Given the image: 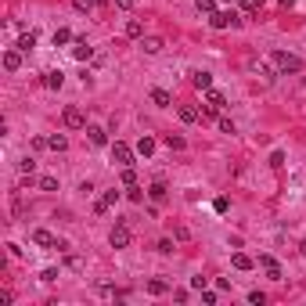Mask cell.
<instances>
[{
  "instance_id": "1",
  "label": "cell",
  "mask_w": 306,
  "mask_h": 306,
  "mask_svg": "<svg viewBox=\"0 0 306 306\" xmlns=\"http://www.w3.org/2000/svg\"><path fill=\"white\" fill-rule=\"evenodd\" d=\"M270 58H274V69H278L281 76H295V72H302V61H299L295 54H288V51H274Z\"/></svg>"
},
{
  "instance_id": "2",
  "label": "cell",
  "mask_w": 306,
  "mask_h": 306,
  "mask_svg": "<svg viewBox=\"0 0 306 306\" xmlns=\"http://www.w3.org/2000/svg\"><path fill=\"white\" fill-rule=\"evenodd\" d=\"M209 25L213 29H238L242 25V15L238 11H213L209 15Z\"/></svg>"
},
{
  "instance_id": "3",
  "label": "cell",
  "mask_w": 306,
  "mask_h": 306,
  "mask_svg": "<svg viewBox=\"0 0 306 306\" xmlns=\"http://www.w3.org/2000/svg\"><path fill=\"white\" fill-rule=\"evenodd\" d=\"M130 242H133V234H130L126 223H116V227H112V234H108V245H112V249H130Z\"/></svg>"
},
{
  "instance_id": "4",
  "label": "cell",
  "mask_w": 306,
  "mask_h": 306,
  "mask_svg": "<svg viewBox=\"0 0 306 306\" xmlns=\"http://www.w3.org/2000/svg\"><path fill=\"white\" fill-rule=\"evenodd\" d=\"M61 123H65L69 130H87V116H83L76 105H69V108L61 112Z\"/></svg>"
},
{
  "instance_id": "5",
  "label": "cell",
  "mask_w": 306,
  "mask_h": 306,
  "mask_svg": "<svg viewBox=\"0 0 306 306\" xmlns=\"http://www.w3.org/2000/svg\"><path fill=\"white\" fill-rule=\"evenodd\" d=\"M112 162H119V166H133V148H130V144H123V141H116V144H112Z\"/></svg>"
},
{
  "instance_id": "6",
  "label": "cell",
  "mask_w": 306,
  "mask_h": 306,
  "mask_svg": "<svg viewBox=\"0 0 306 306\" xmlns=\"http://www.w3.org/2000/svg\"><path fill=\"white\" fill-rule=\"evenodd\" d=\"M259 266L266 270V278H270V281H281V263H278L274 256H259Z\"/></svg>"
},
{
  "instance_id": "7",
  "label": "cell",
  "mask_w": 306,
  "mask_h": 306,
  "mask_svg": "<svg viewBox=\"0 0 306 306\" xmlns=\"http://www.w3.org/2000/svg\"><path fill=\"white\" fill-rule=\"evenodd\" d=\"M32 245H40V249H54V245H58V238H54L51 231H44V227H36V231H32Z\"/></svg>"
},
{
  "instance_id": "8",
  "label": "cell",
  "mask_w": 306,
  "mask_h": 306,
  "mask_svg": "<svg viewBox=\"0 0 306 306\" xmlns=\"http://www.w3.org/2000/svg\"><path fill=\"white\" fill-rule=\"evenodd\" d=\"M72 58H76V61H90V58H94V47H90L87 40H72Z\"/></svg>"
},
{
  "instance_id": "9",
  "label": "cell",
  "mask_w": 306,
  "mask_h": 306,
  "mask_svg": "<svg viewBox=\"0 0 306 306\" xmlns=\"http://www.w3.org/2000/svg\"><path fill=\"white\" fill-rule=\"evenodd\" d=\"M177 116H180V123H187V126H191V123H198L202 108H195V105H180V108H177Z\"/></svg>"
},
{
  "instance_id": "10",
  "label": "cell",
  "mask_w": 306,
  "mask_h": 306,
  "mask_svg": "<svg viewBox=\"0 0 306 306\" xmlns=\"http://www.w3.org/2000/svg\"><path fill=\"white\" fill-rule=\"evenodd\" d=\"M191 87H195V90H209V87H213V76H209L206 69L191 72Z\"/></svg>"
},
{
  "instance_id": "11",
  "label": "cell",
  "mask_w": 306,
  "mask_h": 306,
  "mask_svg": "<svg viewBox=\"0 0 306 306\" xmlns=\"http://www.w3.org/2000/svg\"><path fill=\"white\" fill-rule=\"evenodd\" d=\"M87 141H90L94 148H105V144H108V130H101V126H87Z\"/></svg>"
},
{
  "instance_id": "12",
  "label": "cell",
  "mask_w": 306,
  "mask_h": 306,
  "mask_svg": "<svg viewBox=\"0 0 306 306\" xmlns=\"http://www.w3.org/2000/svg\"><path fill=\"white\" fill-rule=\"evenodd\" d=\"M166 195H169V187H166L162 180H155V184L148 187V198H151V202H166Z\"/></svg>"
},
{
  "instance_id": "13",
  "label": "cell",
  "mask_w": 306,
  "mask_h": 306,
  "mask_svg": "<svg viewBox=\"0 0 306 306\" xmlns=\"http://www.w3.org/2000/svg\"><path fill=\"white\" fill-rule=\"evenodd\" d=\"M151 105L169 108V105H173V94H169V90H162V87H155V90H151Z\"/></svg>"
},
{
  "instance_id": "14",
  "label": "cell",
  "mask_w": 306,
  "mask_h": 306,
  "mask_svg": "<svg viewBox=\"0 0 306 306\" xmlns=\"http://www.w3.org/2000/svg\"><path fill=\"white\" fill-rule=\"evenodd\" d=\"M4 69L8 72H18L22 69V51H4Z\"/></svg>"
},
{
  "instance_id": "15",
  "label": "cell",
  "mask_w": 306,
  "mask_h": 306,
  "mask_svg": "<svg viewBox=\"0 0 306 306\" xmlns=\"http://www.w3.org/2000/svg\"><path fill=\"white\" fill-rule=\"evenodd\" d=\"M61 83H65V72H61V69H51V72L44 76V87H51V90H58Z\"/></svg>"
},
{
  "instance_id": "16",
  "label": "cell",
  "mask_w": 306,
  "mask_h": 306,
  "mask_svg": "<svg viewBox=\"0 0 306 306\" xmlns=\"http://www.w3.org/2000/svg\"><path fill=\"white\" fill-rule=\"evenodd\" d=\"M231 263H234V270H252V266H256V259H252V256H245V252H234V256H231Z\"/></svg>"
},
{
  "instance_id": "17",
  "label": "cell",
  "mask_w": 306,
  "mask_h": 306,
  "mask_svg": "<svg viewBox=\"0 0 306 306\" xmlns=\"http://www.w3.org/2000/svg\"><path fill=\"white\" fill-rule=\"evenodd\" d=\"M141 47H144V54H159L166 44L159 40V36H144V40H141Z\"/></svg>"
},
{
  "instance_id": "18",
  "label": "cell",
  "mask_w": 306,
  "mask_h": 306,
  "mask_svg": "<svg viewBox=\"0 0 306 306\" xmlns=\"http://www.w3.org/2000/svg\"><path fill=\"white\" fill-rule=\"evenodd\" d=\"M252 69H256V76H263V80H266V83H270V80H274V76H281V72H274L270 65H263V61H252Z\"/></svg>"
},
{
  "instance_id": "19",
  "label": "cell",
  "mask_w": 306,
  "mask_h": 306,
  "mask_svg": "<svg viewBox=\"0 0 306 306\" xmlns=\"http://www.w3.org/2000/svg\"><path fill=\"white\" fill-rule=\"evenodd\" d=\"M47 148H51V151H65V148H69L65 133H51V137H47Z\"/></svg>"
},
{
  "instance_id": "20",
  "label": "cell",
  "mask_w": 306,
  "mask_h": 306,
  "mask_svg": "<svg viewBox=\"0 0 306 306\" xmlns=\"http://www.w3.org/2000/svg\"><path fill=\"white\" fill-rule=\"evenodd\" d=\"M32 47H36V32L29 29V32H22V36H18V51H32Z\"/></svg>"
},
{
  "instance_id": "21",
  "label": "cell",
  "mask_w": 306,
  "mask_h": 306,
  "mask_svg": "<svg viewBox=\"0 0 306 306\" xmlns=\"http://www.w3.org/2000/svg\"><path fill=\"white\" fill-rule=\"evenodd\" d=\"M148 292H151V295H166V292H169V285H166L162 278H151V281H148Z\"/></svg>"
},
{
  "instance_id": "22",
  "label": "cell",
  "mask_w": 306,
  "mask_h": 306,
  "mask_svg": "<svg viewBox=\"0 0 306 306\" xmlns=\"http://www.w3.org/2000/svg\"><path fill=\"white\" fill-rule=\"evenodd\" d=\"M126 36H130V40L144 36V25H141V18H130V22H126Z\"/></svg>"
},
{
  "instance_id": "23",
  "label": "cell",
  "mask_w": 306,
  "mask_h": 306,
  "mask_svg": "<svg viewBox=\"0 0 306 306\" xmlns=\"http://www.w3.org/2000/svg\"><path fill=\"white\" fill-rule=\"evenodd\" d=\"M166 148H169V151H184V148H187V141H184L180 133H169V137H166Z\"/></svg>"
},
{
  "instance_id": "24",
  "label": "cell",
  "mask_w": 306,
  "mask_h": 306,
  "mask_svg": "<svg viewBox=\"0 0 306 306\" xmlns=\"http://www.w3.org/2000/svg\"><path fill=\"white\" fill-rule=\"evenodd\" d=\"M65 44H72V32L61 25V29H54V47H65Z\"/></svg>"
},
{
  "instance_id": "25",
  "label": "cell",
  "mask_w": 306,
  "mask_h": 306,
  "mask_svg": "<svg viewBox=\"0 0 306 306\" xmlns=\"http://www.w3.org/2000/svg\"><path fill=\"white\" fill-rule=\"evenodd\" d=\"M206 101H209V105H216V108H223V105H227V97H223L220 90H213V87L206 90Z\"/></svg>"
},
{
  "instance_id": "26",
  "label": "cell",
  "mask_w": 306,
  "mask_h": 306,
  "mask_svg": "<svg viewBox=\"0 0 306 306\" xmlns=\"http://www.w3.org/2000/svg\"><path fill=\"white\" fill-rule=\"evenodd\" d=\"M263 4H266V0H242V11L245 15H256V11H263Z\"/></svg>"
},
{
  "instance_id": "27",
  "label": "cell",
  "mask_w": 306,
  "mask_h": 306,
  "mask_svg": "<svg viewBox=\"0 0 306 306\" xmlns=\"http://www.w3.org/2000/svg\"><path fill=\"white\" fill-rule=\"evenodd\" d=\"M137 151H141V155L148 159L151 151H155V141H151V137H141V141H137Z\"/></svg>"
},
{
  "instance_id": "28",
  "label": "cell",
  "mask_w": 306,
  "mask_h": 306,
  "mask_svg": "<svg viewBox=\"0 0 306 306\" xmlns=\"http://www.w3.org/2000/svg\"><path fill=\"white\" fill-rule=\"evenodd\" d=\"M195 8H198V15H206V18H209V15L216 11V0H195Z\"/></svg>"
},
{
  "instance_id": "29",
  "label": "cell",
  "mask_w": 306,
  "mask_h": 306,
  "mask_svg": "<svg viewBox=\"0 0 306 306\" xmlns=\"http://www.w3.org/2000/svg\"><path fill=\"white\" fill-rule=\"evenodd\" d=\"M137 184V173H133V166H123V187H133Z\"/></svg>"
},
{
  "instance_id": "30",
  "label": "cell",
  "mask_w": 306,
  "mask_h": 306,
  "mask_svg": "<svg viewBox=\"0 0 306 306\" xmlns=\"http://www.w3.org/2000/svg\"><path fill=\"white\" fill-rule=\"evenodd\" d=\"M126 198H130V202H137V206H141V202H144V191H141V187H137V184H133V187H126Z\"/></svg>"
},
{
  "instance_id": "31",
  "label": "cell",
  "mask_w": 306,
  "mask_h": 306,
  "mask_svg": "<svg viewBox=\"0 0 306 306\" xmlns=\"http://www.w3.org/2000/svg\"><path fill=\"white\" fill-rule=\"evenodd\" d=\"M40 281H44V285H54V281H58V270H54V266H47V270H40Z\"/></svg>"
},
{
  "instance_id": "32",
  "label": "cell",
  "mask_w": 306,
  "mask_h": 306,
  "mask_svg": "<svg viewBox=\"0 0 306 306\" xmlns=\"http://www.w3.org/2000/svg\"><path fill=\"white\" fill-rule=\"evenodd\" d=\"M216 116H220V108L206 101V105H202V119H216Z\"/></svg>"
},
{
  "instance_id": "33",
  "label": "cell",
  "mask_w": 306,
  "mask_h": 306,
  "mask_svg": "<svg viewBox=\"0 0 306 306\" xmlns=\"http://www.w3.org/2000/svg\"><path fill=\"white\" fill-rule=\"evenodd\" d=\"M72 4H76V11H90V8L101 4V0H72Z\"/></svg>"
},
{
  "instance_id": "34",
  "label": "cell",
  "mask_w": 306,
  "mask_h": 306,
  "mask_svg": "<svg viewBox=\"0 0 306 306\" xmlns=\"http://www.w3.org/2000/svg\"><path fill=\"white\" fill-rule=\"evenodd\" d=\"M40 191H58V180L54 177H40Z\"/></svg>"
},
{
  "instance_id": "35",
  "label": "cell",
  "mask_w": 306,
  "mask_h": 306,
  "mask_svg": "<svg viewBox=\"0 0 306 306\" xmlns=\"http://www.w3.org/2000/svg\"><path fill=\"white\" fill-rule=\"evenodd\" d=\"M108 209H112V206H108V202H105V198H97V202H94V216H105V213H108Z\"/></svg>"
},
{
  "instance_id": "36",
  "label": "cell",
  "mask_w": 306,
  "mask_h": 306,
  "mask_svg": "<svg viewBox=\"0 0 306 306\" xmlns=\"http://www.w3.org/2000/svg\"><path fill=\"white\" fill-rule=\"evenodd\" d=\"M270 166H274V169L285 166V151H274V155H270Z\"/></svg>"
},
{
  "instance_id": "37",
  "label": "cell",
  "mask_w": 306,
  "mask_h": 306,
  "mask_svg": "<svg viewBox=\"0 0 306 306\" xmlns=\"http://www.w3.org/2000/svg\"><path fill=\"white\" fill-rule=\"evenodd\" d=\"M18 169H22V173H32V169H36V159H22Z\"/></svg>"
},
{
  "instance_id": "38",
  "label": "cell",
  "mask_w": 306,
  "mask_h": 306,
  "mask_svg": "<svg viewBox=\"0 0 306 306\" xmlns=\"http://www.w3.org/2000/svg\"><path fill=\"white\" fill-rule=\"evenodd\" d=\"M249 302H252V306H263L266 295H263V292H249Z\"/></svg>"
},
{
  "instance_id": "39",
  "label": "cell",
  "mask_w": 306,
  "mask_h": 306,
  "mask_svg": "<svg viewBox=\"0 0 306 306\" xmlns=\"http://www.w3.org/2000/svg\"><path fill=\"white\" fill-rule=\"evenodd\" d=\"M173 234H177V242H191V231H187V227H177Z\"/></svg>"
},
{
  "instance_id": "40",
  "label": "cell",
  "mask_w": 306,
  "mask_h": 306,
  "mask_svg": "<svg viewBox=\"0 0 306 306\" xmlns=\"http://www.w3.org/2000/svg\"><path fill=\"white\" fill-rule=\"evenodd\" d=\"M159 252H162V256H169V252H173V242H169V238H162V242H159Z\"/></svg>"
},
{
  "instance_id": "41",
  "label": "cell",
  "mask_w": 306,
  "mask_h": 306,
  "mask_svg": "<svg viewBox=\"0 0 306 306\" xmlns=\"http://www.w3.org/2000/svg\"><path fill=\"white\" fill-rule=\"evenodd\" d=\"M216 123H220V130H223V133H234V123H231V119H216Z\"/></svg>"
},
{
  "instance_id": "42",
  "label": "cell",
  "mask_w": 306,
  "mask_h": 306,
  "mask_svg": "<svg viewBox=\"0 0 306 306\" xmlns=\"http://www.w3.org/2000/svg\"><path fill=\"white\" fill-rule=\"evenodd\" d=\"M191 288H195V292H206V278H191Z\"/></svg>"
},
{
  "instance_id": "43",
  "label": "cell",
  "mask_w": 306,
  "mask_h": 306,
  "mask_svg": "<svg viewBox=\"0 0 306 306\" xmlns=\"http://www.w3.org/2000/svg\"><path fill=\"white\" fill-rule=\"evenodd\" d=\"M227 206H231L227 198H216V202H213V209H216V213H227Z\"/></svg>"
},
{
  "instance_id": "44",
  "label": "cell",
  "mask_w": 306,
  "mask_h": 306,
  "mask_svg": "<svg viewBox=\"0 0 306 306\" xmlns=\"http://www.w3.org/2000/svg\"><path fill=\"white\" fill-rule=\"evenodd\" d=\"M116 8H123V11H130V8H133V0H116Z\"/></svg>"
},
{
  "instance_id": "45",
  "label": "cell",
  "mask_w": 306,
  "mask_h": 306,
  "mask_svg": "<svg viewBox=\"0 0 306 306\" xmlns=\"http://www.w3.org/2000/svg\"><path fill=\"white\" fill-rule=\"evenodd\" d=\"M299 252H302V256H306V242H302V245H299Z\"/></svg>"
},
{
  "instance_id": "46",
  "label": "cell",
  "mask_w": 306,
  "mask_h": 306,
  "mask_svg": "<svg viewBox=\"0 0 306 306\" xmlns=\"http://www.w3.org/2000/svg\"><path fill=\"white\" fill-rule=\"evenodd\" d=\"M223 4H231V0H223Z\"/></svg>"
}]
</instances>
